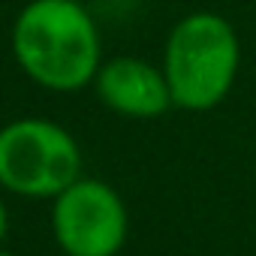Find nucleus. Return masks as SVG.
I'll return each mask as SVG.
<instances>
[{
  "mask_svg": "<svg viewBox=\"0 0 256 256\" xmlns=\"http://www.w3.org/2000/svg\"><path fill=\"white\" fill-rule=\"evenodd\" d=\"M12 58L46 90H82L102 66L96 22L78 0H28L12 24Z\"/></svg>",
  "mask_w": 256,
  "mask_h": 256,
  "instance_id": "f257e3e1",
  "label": "nucleus"
},
{
  "mask_svg": "<svg viewBox=\"0 0 256 256\" xmlns=\"http://www.w3.org/2000/svg\"><path fill=\"white\" fill-rule=\"evenodd\" d=\"M241 40L220 12H190L178 18L166 36L163 72L172 90V106L184 112L217 108L238 76Z\"/></svg>",
  "mask_w": 256,
  "mask_h": 256,
  "instance_id": "f03ea898",
  "label": "nucleus"
},
{
  "mask_svg": "<svg viewBox=\"0 0 256 256\" xmlns=\"http://www.w3.org/2000/svg\"><path fill=\"white\" fill-rule=\"evenodd\" d=\"M82 178V148L48 118L0 126V187L24 199H54Z\"/></svg>",
  "mask_w": 256,
  "mask_h": 256,
  "instance_id": "7ed1b4c3",
  "label": "nucleus"
},
{
  "mask_svg": "<svg viewBox=\"0 0 256 256\" xmlns=\"http://www.w3.org/2000/svg\"><path fill=\"white\" fill-rule=\"evenodd\" d=\"M126 232V205L100 178H78L52 199V235L66 256H118Z\"/></svg>",
  "mask_w": 256,
  "mask_h": 256,
  "instance_id": "20e7f679",
  "label": "nucleus"
},
{
  "mask_svg": "<svg viewBox=\"0 0 256 256\" xmlns=\"http://www.w3.org/2000/svg\"><path fill=\"white\" fill-rule=\"evenodd\" d=\"M94 90L106 108L136 120H151L172 108V90L163 66H154L133 54L102 60L94 78Z\"/></svg>",
  "mask_w": 256,
  "mask_h": 256,
  "instance_id": "39448f33",
  "label": "nucleus"
},
{
  "mask_svg": "<svg viewBox=\"0 0 256 256\" xmlns=\"http://www.w3.org/2000/svg\"><path fill=\"white\" fill-rule=\"evenodd\" d=\"M6 229H10V211H6V202L0 196V241L6 238Z\"/></svg>",
  "mask_w": 256,
  "mask_h": 256,
  "instance_id": "423d86ee",
  "label": "nucleus"
},
{
  "mask_svg": "<svg viewBox=\"0 0 256 256\" xmlns=\"http://www.w3.org/2000/svg\"><path fill=\"white\" fill-rule=\"evenodd\" d=\"M0 256H16V253H10V250H0Z\"/></svg>",
  "mask_w": 256,
  "mask_h": 256,
  "instance_id": "0eeeda50",
  "label": "nucleus"
}]
</instances>
